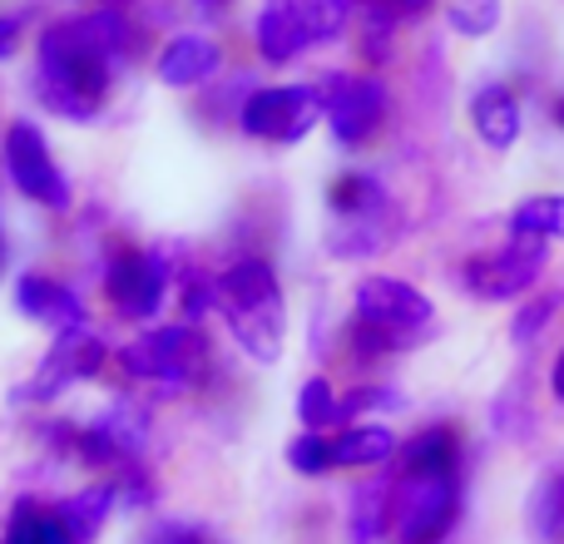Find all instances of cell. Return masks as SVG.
<instances>
[{
  "label": "cell",
  "mask_w": 564,
  "mask_h": 544,
  "mask_svg": "<svg viewBox=\"0 0 564 544\" xmlns=\"http://www.w3.org/2000/svg\"><path fill=\"white\" fill-rule=\"evenodd\" d=\"M134 55V30L115 6L79 20H59L40 35L35 95L59 119H95L105 109L109 79Z\"/></svg>",
  "instance_id": "6da1fadb"
},
{
  "label": "cell",
  "mask_w": 564,
  "mask_h": 544,
  "mask_svg": "<svg viewBox=\"0 0 564 544\" xmlns=\"http://www.w3.org/2000/svg\"><path fill=\"white\" fill-rule=\"evenodd\" d=\"M218 312L228 317L234 341L253 361L273 367L288 347V302H282L278 272L263 258H243L218 278Z\"/></svg>",
  "instance_id": "7a4b0ae2"
},
{
  "label": "cell",
  "mask_w": 564,
  "mask_h": 544,
  "mask_svg": "<svg viewBox=\"0 0 564 544\" xmlns=\"http://www.w3.org/2000/svg\"><path fill=\"white\" fill-rule=\"evenodd\" d=\"M436 327V307L426 292H416L401 278H367L357 282V327H351V347L377 357V351L416 347Z\"/></svg>",
  "instance_id": "3957f363"
},
{
  "label": "cell",
  "mask_w": 564,
  "mask_h": 544,
  "mask_svg": "<svg viewBox=\"0 0 564 544\" xmlns=\"http://www.w3.org/2000/svg\"><path fill=\"white\" fill-rule=\"evenodd\" d=\"M119 367L134 381H154V387H194L208 367V337L194 322L154 327L119 351Z\"/></svg>",
  "instance_id": "277c9868"
},
{
  "label": "cell",
  "mask_w": 564,
  "mask_h": 544,
  "mask_svg": "<svg viewBox=\"0 0 564 544\" xmlns=\"http://www.w3.org/2000/svg\"><path fill=\"white\" fill-rule=\"evenodd\" d=\"M460 515V480L456 470L406 476L391 496V544H441Z\"/></svg>",
  "instance_id": "5b68a950"
},
{
  "label": "cell",
  "mask_w": 564,
  "mask_h": 544,
  "mask_svg": "<svg viewBox=\"0 0 564 544\" xmlns=\"http://www.w3.org/2000/svg\"><path fill=\"white\" fill-rule=\"evenodd\" d=\"M545 263H550V238L510 233V243L500 248V253L470 258V263L460 268V282H466V292H476L480 302H506V297H520V292L535 287Z\"/></svg>",
  "instance_id": "8992f818"
},
{
  "label": "cell",
  "mask_w": 564,
  "mask_h": 544,
  "mask_svg": "<svg viewBox=\"0 0 564 544\" xmlns=\"http://www.w3.org/2000/svg\"><path fill=\"white\" fill-rule=\"evenodd\" d=\"M243 129L253 139H273V144H297L312 134V124L322 119V89L317 85H273L253 89L243 99Z\"/></svg>",
  "instance_id": "52a82bcc"
},
{
  "label": "cell",
  "mask_w": 564,
  "mask_h": 544,
  "mask_svg": "<svg viewBox=\"0 0 564 544\" xmlns=\"http://www.w3.org/2000/svg\"><path fill=\"white\" fill-rule=\"evenodd\" d=\"M6 168L15 178V188L40 208H69V178L59 174L55 154H50L45 134H40L30 119H15L6 129Z\"/></svg>",
  "instance_id": "ba28073f"
},
{
  "label": "cell",
  "mask_w": 564,
  "mask_h": 544,
  "mask_svg": "<svg viewBox=\"0 0 564 544\" xmlns=\"http://www.w3.org/2000/svg\"><path fill=\"white\" fill-rule=\"evenodd\" d=\"M105 361H109V347L95 337V331H85V327L59 331L55 347H50L45 361L35 367V377H30L15 396L20 401H55V396H65L69 387H79V381L99 377Z\"/></svg>",
  "instance_id": "9c48e42d"
},
{
  "label": "cell",
  "mask_w": 564,
  "mask_h": 544,
  "mask_svg": "<svg viewBox=\"0 0 564 544\" xmlns=\"http://www.w3.org/2000/svg\"><path fill=\"white\" fill-rule=\"evenodd\" d=\"M105 297L115 302L119 317L129 322H154L169 297V268L159 253L144 248H124L105 272Z\"/></svg>",
  "instance_id": "30bf717a"
},
{
  "label": "cell",
  "mask_w": 564,
  "mask_h": 544,
  "mask_svg": "<svg viewBox=\"0 0 564 544\" xmlns=\"http://www.w3.org/2000/svg\"><path fill=\"white\" fill-rule=\"evenodd\" d=\"M322 115L341 144H361L377 134L381 115H387V85L371 75H332L322 85Z\"/></svg>",
  "instance_id": "8fae6325"
},
{
  "label": "cell",
  "mask_w": 564,
  "mask_h": 544,
  "mask_svg": "<svg viewBox=\"0 0 564 544\" xmlns=\"http://www.w3.org/2000/svg\"><path fill=\"white\" fill-rule=\"evenodd\" d=\"M15 307L25 312L30 322L50 327V331H75V327H85V302H79L75 292L65 287V282L40 278V272H25V278L15 282Z\"/></svg>",
  "instance_id": "7c38bea8"
},
{
  "label": "cell",
  "mask_w": 564,
  "mask_h": 544,
  "mask_svg": "<svg viewBox=\"0 0 564 544\" xmlns=\"http://www.w3.org/2000/svg\"><path fill=\"white\" fill-rule=\"evenodd\" d=\"M253 40L268 65H288L302 50H312V30L302 20V6L297 0H263V10L253 20Z\"/></svg>",
  "instance_id": "4fadbf2b"
},
{
  "label": "cell",
  "mask_w": 564,
  "mask_h": 544,
  "mask_svg": "<svg viewBox=\"0 0 564 544\" xmlns=\"http://www.w3.org/2000/svg\"><path fill=\"white\" fill-rule=\"evenodd\" d=\"M218 69V45L208 35H178L159 55V79L169 89H194Z\"/></svg>",
  "instance_id": "5bb4252c"
},
{
  "label": "cell",
  "mask_w": 564,
  "mask_h": 544,
  "mask_svg": "<svg viewBox=\"0 0 564 544\" xmlns=\"http://www.w3.org/2000/svg\"><path fill=\"white\" fill-rule=\"evenodd\" d=\"M470 124H476V134L486 139L490 149H510L520 139V99L510 95L506 85H486L476 99H470Z\"/></svg>",
  "instance_id": "9a60e30c"
},
{
  "label": "cell",
  "mask_w": 564,
  "mask_h": 544,
  "mask_svg": "<svg viewBox=\"0 0 564 544\" xmlns=\"http://www.w3.org/2000/svg\"><path fill=\"white\" fill-rule=\"evenodd\" d=\"M119 505V490H115V480H99V486H85V490H75L69 500H59V520H65V530L75 535L79 544H89L105 530V520H109V510Z\"/></svg>",
  "instance_id": "2e32d148"
},
{
  "label": "cell",
  "mask_w": 564,
  "mask_h": 544,
  "mask_svg": "<svg viewBox=\"0 0 564 544\" xmlns=\"http://www.w3.org/2000/svg\"><path fill=\"white\" fill-rule=\"evenodd\" d=\"M391 233H397L391 218H332L327 253L332 258H371L391 243Z\"/></svg>",
  "instance_id": "e0dca14e"
},
{
  "label": "cell",
  "mask_w": 564,
  "mask_h": 544,
  "mask_svg": "<svg viewBox=\"0 0 564 544\" xmlns=\"http://www.w3.org/2000/svg\"><path fill=\"white\" fill-rule=\"evenodd\" d=\"M332 218H391V194L381 178L371 174H347L332 184Z\"/></svg>",
  "instance_id": "ac0fdd59"
},
{
  "label": "cell",
  "mask_w": 564,
  "mask_h": 544,
  "mask_svg": "<svg viewBox=\"0 0 564 544\" xmlns=\"http://www.w3.org/2000/svg\"><path fill=\"white\" fill-rule=\"evenodd\" d=\"M406 476H431V470H460V440L451 426H426L421 436L406 440L401 450Z\"/></svg>",
  "instance_id": "d6986e66"
},
{
  "label": "cell",
  "mask_w": 564,
  "mask_h": 544,
  "mask_svg": "<svg viewBox=\"0 0 564 544\" xmlns=\"http://www.w3.org/2000/svg\"><path fill=\"white\" fill-rule=\"evenodd\" d=\"M332 456L347 470H367L397 456V436L387 426H347L341 436H332Z\"/></svg>",
  "instance_id": "ffe728a7"
},
{
  "label": "cell",
  "mask_w": 564,
  "mask_h": 544,
  "mask_svg": "<svg viewBox=\"0 0 564 544\" xmlns=\"http://www.w3.org/2000/svg\"><path fill=\"white\" fill-rule=\"evenodd\" d=\"M391 496L387 480H371L351 496V520H347V544H377L387 535V520H391Z\"/></svg>",
  "instance_id": "44dd1931"
},
{
  "label": "cell",
  "mask_w": 564,
  "mask_h": 544,
  "mask_svg": "<svg viewBox=\"0 0 564 544\" xmlns=\"http://www.w3.org/2000/svg\"><path fill=\"white\" fill-rule=\"evenodd\" d=\"M525 520L535 530V540H564V470H550L540 476V486L530 490V505H525Z\"/></svg>",
  "instance_id": "7402d4cb"
},
{
  "label": "cell",
  "mask_w": 564,
  "mask_h": 544,
  "mask_svg": "<svg viewBox=\"0 0 564 544\" xmlns=\"http://www.w3.org/2000/svg\"><path fill=\"white\" fill-rule=\"evenodd\" d=\"M6 544H79L65 530L59 510H40V505H20L6 525Z\"/></svg>",
  "instance_id": "603a6c76"
},
{
  "label": "cell",
  "mask_w": 564,
  "mask_h": 544,
  "mask_svg": "<svg viewBox=\"0 0 564 544\" xmlns=\"http://www.w3.org/2000/svg\"><path fill=\"white\" fill-rule=\"evenodd\" d=\"M297 421H302V431H327V426H337V421H347L341 396L332 391L327 377H312L297 387Z\"/></svg>",
  "instance_id": "cb8c5ba5"
},
{
  "label": "cell",
  "mask_w": 564,
  "mask_h": 544,
  "mask_svg": "<svg viewBox=\"0 0 564 544\" xmlns=\"http://www.w3.org/2000/svg\"><path fill=\"white\" fill-rule=\"evenodd\" d=\"M510 233H540V238H564V194H540L510 214Z\"/></svg>",
  "instance_id": "d4e9b609"
},
{
  "label": "cell",
  "mask_w": 564,
  "mask_h": 544,
  "mask_svg": "<svg viewBox=\"0 0 564 544\" xmlns=\"http://www.w3.org/2000/svg\"><path fill=\"white\" fill-rule=\"evenodd\" d=\"M446 20L456 35L480 40L500 25V0H446Z\"/></svg>",
  "instance_id": "484cf974"
},
{
  "label": "cell",
  "mask_w": 564,
  "mask_h": 544,
  "mask_svg": "<svg viewBox=\"0 0 564 544\" xmlns=\"http://www.w3.org/2000/svg\"><path fill=\"white\" fill-rule=\"evenodd\" d=\"M288 466L297 470V476H327V470L337 466L332 440L322 436V431H302L297 440H288Z\"/></svg>",
  "instance_id": "4316f807"
},
{
  "label": "cell",
  "mask_w": 564,
  "mask_h": 544,
  "mask_svg": "<svg viewBox=\"0 0 564 544\" xmlns=\"http://www.w3.org/2000/svg\"><path fill=\"white\" fill-rule=\"evenodd\" d=\"M555 307H560V297H540V302H530V307L516 317V327H510V337H516L520 347H530V341H535L540 331H545V322L555 317Z\"/></svg>",
  "instance_id": "83f0119b"
},
{
  "label": "cell",
  "mask_w": 564,
  "mask_h": 544,
  "mask_svg": "<svg viewBox=\"0 0 564 544\" xmlns=\"http://www.w3.org/2000/svg\"><path fill=\"white\" fill-rule=\"evenodd\" d=\"M139 544H214V540L194 525H154Z\"/></svg>",
  "instance_id": "f1b7e54d"
},
{
  "label": "cell",
  "mask_w": 564,
  "mask_h": 544,
  "mask_svg": "<svg viewBox=\"0 0 564 544\" xmlns=\"http://www.w3.org/2000/svg\"><path fill=\"white\" fill-rule=\"evenodd\" d=\"M20 30H25V20H20V15H0V59H10V55H15V45H20Z\"/></svg>",
  "instance_id": "f546056e"
},
{
  "label": "cell",
  "mask_w": 564,
  "mask_h": 544,
  "mask_svg": "<svg viewBox=\"0 0 564 544\" xmlns=\"http://www.w3.org/2000/svg\"><path fill=\"white\" fill-rule=\"evenodd\" d=\"M431 0H377V10H387L391 20H416Z\"/></svg>",
  "instance_id": "4dcf8cb0"
},
{
  "label": "cell",
  "mask_w": 564,
  "mask_h": 544,
  "mask_svg": "<svg viewBox=\"0 0 564 544\" xmlns=\"http://www.w3.org/2000/svg\"><path fill=\"white\" fill-rule=\"evenodd\" d=\"M550 391H555V401L564 406V347H560V357H555V371H550Z\"/></svg>",
  "instance_id": "1f68e13d"
},
{
  "label": "cell",
  "mask_w": 564,
  "mask_h": 544,
  "mask_svg": "<svg viewBox=\"0 0 564 544\" xmlns=\"http://www.w3.org/2000/svg\"><path fill=\"white\" fill-rule=\"evenodd\" d=\"M555 119H560V129H564V99H560V105H555Z\"/></svg>",
  "instance_id": "d6a6232c"
},
{
  "label": "cell",
  "mask_w": 564,
  "mask_h": 544,
  "mask_svg": "<svg viewBox=\"0 0 564 544\" xmlns=\"http://www.w3.org/2000/svg\"><path fill=\"white\" fill-rule=\"evenodd\" d=\"M198 6H204V10H214V6H224V0H198Z\"/></svg>",
  "instance_id": "836d02e7"
},
{
  "label": "cell",
  "mask_w": 564,
  "mask_h": 544,
  "mask_svg": "<svg viewBox=\"0 0 564 544\" xmlns=\"http://www.w3.org/2000/svg\"><path fill=\"white\" fill-rule=\"evenodd\" d=\"M0 263H6V243H0Z\"/></svg>",
  "instance_id": "e575fe53"
}]
</instances>
